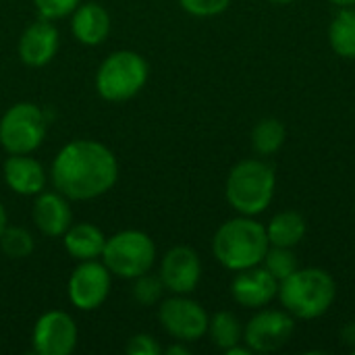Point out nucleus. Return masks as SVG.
<instances>
[{
    "mask_svg": "<svg viewBox=\"0 0 355 355\" xmlns=\"http://www.w3.org/2000/svg\"><path fill=\"white\" fill-rule=\"evenodd\" d=\"M158 318L162 329L181 343H193L208 333V314L206 310L185 295L171 297L160 304Z\"/></svg>",
    "mask_w": 355,
    "mask_h": 355,
    "instance_id": "8",
    "label": "nucleus"
},
{
    "mask_svg": "<svg viewBox=\"0 0 355 355\" xmlns=\"http://www.w3.org/2000/svg\"><path fill=\"white\" fill-rule=\"evenodd\" d=\"M0 248L4 252V256H8L12 260H21L33 252L35 243H33V237L27 229L6 225V229L0 235Z\"/></svg>",
    "mask_w": 355,
    "mask_h": 355,
    "instance_id": "23",
    "label": "nucleus"
},
{
    "mask_svg": "<svg viewBox=\"0 0 355 355\" xmlns=\"http://www.w3.org/2000/svg\"><path fill=\"white\" fill-rule=\"evenodd\" d=\"M77 324L62 310L42 314L33 327L31 345L40 355H71L77 347Z\"/></svg>",
    "mask_w": 355,
    "mask_h": 355,
    "instance_id": "11",
    "label": "nucleus"
},
{
    "mask_svg": "<svg viewBox=\"0 0 355 355\" xmlns=\"http://www.w3.org/2000/svg\"><path fill=\"white\" fill-rule=\"evenodd\" d=\"M279 297L293 318L314 320L331 310L337 297V285L322 268H297L279 283Z\"/></svg>",
    "mask_w": 355,
    "mask_h": 355,
    "instance_id": "3",
    "label": "nucleus"
},
{
    "mask_svg": "<svg viewBox=\"0 0 355 355\" xmlns=\"http://www.w3.org/2000/svg\"><path fill=\"white\" fill-rule=\"evenodd\" d=\"M231 295L239 306L260 310L279 295V281L266 268L252 266L237 272L231 283Z\"/></svg>",
    "mask_w": 355,
    "mask_h": 355,
    "instance_id": "13",
    "label": "nucleus"
},
{
    "mask_svg": "<svg viewBox=\"0 0 355 355\" xmlns=\"http://www.w3.org/2000/svg\"><path fill=\"white\" fill-rule=\"evenodd\" d=\"M266 227L252 216H237L218 227L212 239L214 258L229 270H245L258 266L268 252Z\"/></svg>",
    "mask_w": 355,
    "mask_h": 355,
    "instance_id": "2",
    "label": "nucleus"
},
{
    "mask_svg": "<svg viewBox=\"0 0 355 355\" xmlns=\"http://www.w3.org/2000/svg\"><path fill=\"white\" fill-rule=\"evenodd\" d=\"M150 75L146 58L133 50L108 54L96 73V89L108 102H125L141 92Z\"/></svg>",
    "mask_w": 355,
    "mask_h": 355,
    "instance_id": "5",
    "label": "nucleus"
},
{
    "mask_svg": "<svg viewBox=\"0 0 355 355\" xmlns=\"http://www.w3.org/2000/svg\"><path fill=\"white\" fill-rule=\"evenodd\" d=\"M275 168L258 158H248L237 162L225 185L227 202L233 210L243 216L262 214L275 198Z\"/></svg>",
    "mask_w": 355,
    "mask_h": 355,
    "instance_id": "4",
    "label": "nucleus"
},
{
    "mask_svg": "<svg viewBox=\"0 0 355 355\" xmlns=\"http://www.w3.org/2000/svg\"><path fill=\"white\" fill-rule=\"evenodd\" d=\"M270 2H275V4H289V2H293V0H270Z\"/></svg>",
    "mask_w": 355,
    "mask_h": 355,
    "instance_id": "33",
    "label": "nucleus"
},
{
    "mask_svg": "<svg viewBox=\"0 0 355 355\" xmlns=\"http://www.w3.org/2000/svg\"><path fill=\"white\" fill-rule=\"evenodd\" d=\"M33 223L46 237H62L73 225L69 198L60 191H42L33 202Z\"/></svg>",
    "mask_w": 355,
    "mask_h": 355,
    "instance_id": "15",
    "label": "nucleus"
},
{
    "mask_svg": "<svg viewBox=\"0 0 355 355\" xmlns=\"http://www.w3.org/2000/svg\"><path fill=\"white\" fill-rule=\"evenodd\" d=\"M33 4H35L40 17L54 21V19H62V17L71 15L81 4V0H33Z\"/></svg>",
    "mask_w": 355,
    "mask_h": 355,
    "instance_id": "27",
    "label": "nucleus"
},
{
    "mask_svg": "<svg viewBox=\"0 0 355 355\" xmlns=\"http://www.w3.org/2000/svg\"><path fill=\"white\" fill-rule=\"evenodd\" d=\"M162 291H164V283L158 277L146 272V275H139L135 277V285H133V297L139 306H154L160 297H162Z\"/></svg>",
    "mask_w": 355,
    "mask_h": 355,
    "instance_id": "25",
    "label": "nucleus"
},
{
    "mask_svg": "<svg viewBox=\"0 0 355 355\" xmlns=\"http://www.w3.org/2000/svg\"><path fill=\"white\" fill-rule=\"evenodd\" d=\"M285 139H287V129L275 116L258 121L252 129V148L260 156H270V154L279 152L283 148Z\"/></svg>",
    "mask_w": 355,
    "mask_h": 355,
    "instance_id": "21",
    "label": "nucleus"
},
{
    "mask_svg": "<svg viewBox=\"0 0 355 355\" xmlns=\"http://www.w3.org/2000/svg\"><path fill=\"white\" fill-rule=\"evenodd\" d=\"M341 339H343L345 345H349V347H354L355 349V322L347 324V327L341 331Z\"/></svg>",
    "mask_w": 355,
    "mask_h": 355,
    "instance_id": "29",
    "label": "nucleus"
},
{
    "mask_svg": "<svg viewBox=\"0 0 355 355\" xmlns=\"http://www.w3.org/2000/svg\"><path fill=\"white\" fill-rule=\"evenodd\" d=\"M208 333H210V339L212 343L227 352L229 347L241 343L243 339V329H241V322L239 318L233 314V312H218L210 318L208 322Z\"/></svg>",
    "mask_w": 355,
    "mask_h": 355,
    "instance_id": "22",
    "label": "nucleus"
},
{
    "mask_svg": "<svg viewBox=\"0 0 355 355\" xmlns=\"http://www.w3.org/2000/svg\"><path fill=\"white\" fill-rule=\"evenodd\" d=\"M58 50V29L50 19H37L23 31L19 40V56L27 67L48 64Z\"/></svg>",
    "mask_w": 355,
    "mask_h": 355,
    "instance_id": "14",
    "label": "nucleus"
},
{
    "mask_svg": "<svg viewBox=\"0 0 355 355\" xmlns=\"http://www.w3.org/2000/svg\"><path fill=\"white\" fill-rule=\"evenodd\" d=\"M295 333V322L289 312L262 310L243 329V341L254 354H270L287 345Z\"/></svg>",
    "mask_w": 355,
    "mask_h": 355,
    "instance_id": "10",
    "label": "nucleus"
},
{
    "mask_svg": "<svg viewBox=\"0 0 355 355\" xmlns=\"http://www.w3.org/2000/svg\"><path fill=\"white\" fill-rule=\"evenodd\" d=\"M329 44L341 58H355V8L341 6L329 25Z\"/></svg>",
    "mask_w": 355,
    "mask_h": 355,
    "instance_id": "20",
    "label": "nucleus"
},
{
    "mask_svg": "<svg viewBox=\"0 0 355 355\" xmlns=\"http://www.w3.org/2000/svg\"><path fill=\"white\" fill-rule=\"evenodd\" d=\"M71 31L83 46H98L110 33V15L98 2H81L73 12Z\"/></svg>",
    "mask_w": 355,
    "mask_h": 355,
    "instance_id": "17",
    "label": "nucleus"
},
{
    "mask_svg": "<svg viewBox=\"0 0 355 355\" xmlns=\"http://www.w3.org/2000/svg\"><path fill=\"white\" fill-rule=\"evenodd\" d=\"M166 354L168 355H189V349H187L185 345H173V347H168V349H166Z\"/></svg>",
    "mask_w": 355,
    "mask_h": 355,
    "instance_id": "30",
    "label": "nucleus"
},
{
    "mask_svg": "<svg viewBox=\"0 0 355 355\" xmlns=\"http://www.w3.org/2000/svg\"><path fill=\"white\" fill-rule=\"evenodd\" d=\"M4 181L19 196H37L46 189V171L29 154H10L4 160Z\"/></svg>",
    "mask_w": 355,
    "mask_h": 355,
    "instance_id": "16",
    "label": "nucleus"
},
{
    "mask_svg": "<svg viewBox=\"0 0 355 355\" xmlns=\"http://www.w3.org/2000/svg\"><path fill=\"white\" fill-rule=\"evenodd\" d=\"M337 6H355V0H329Z\"/></svg>",
    "mask_w": 355,
    "mask_h": 355,
    "instance_id": "32",
    "label": "nucleus"
},
{
    "mask_svg": "<svg viewBox=\"0 0 355 355\" xmlns=\"http://www.w3.org/2000/svg\"><path fill=\"white\" fill-rule=\"evenodd\" d=\"M112 272L104 262L85 260L69 277V300L77 310H98L110 293Z\"/></svg>",
    "mask_w": 355,
    "mask_h": 355,
    "instance_id": "9",
    "label": "nucleus"
},
{
    "mask_svg": "<svg viewBox=\"0 0 355 355\" xmlns=\"http://www.w3.org/2000/svg\"><path fill=\"white\" fill-rule=\"evenodd\" d=\"M160 345L154 337L150 335H135L127 343V354L129 355H160Z\"/></svg>",
    "mask_w": 355,
    "mask_h": 355,
    "instance_id": "28",
    "label": "nucleus"
},
{
    "mask_svg": "<svg viewBox=\"0 0 355 355\" xmlns=\"http://www.w3.org/2000/svg\"><path fill=\"white\" fill-rule=\"evenodd\" d=\"M4 229H6V212H4V206L0 204V235Z\"/></svg>",
    "mask_w": 355,
    "mask_h": 355,
    "instance_id": "31",
    "label": "nucleus"
},
{
    "mask_svg": "<svg viewBox=\"0 0 355 355\" xmlns=\"http://www.w3.org/2000/svg\"><path fill=\"white\" fill-rule=\"evenodd\" d=\"M48 129L44 110L31 102L12 104L0 119V146L8 154H31L35 152Z\"/></svg>",
    "mask_w": 355,
    "mask_h": 355,
    "instance_id": "7",
    "label": "nucleus"
},
{
    "mask_svg": "<svg viewBox=\"0 0 355 355\" xmlns=\"http://www.w3.org/2000/svg\"><path fill=\"white\" fill-rule=\"evenodd\" d=\"M62 243H64V250L79 262L98 260L102 258L106 235L92 223H77L64 231Z\"/></svg>",
    "mask_w": 355,
    "mask_h": 355,
    "instance_id": "18",
    "label": "nucleus"
},
{
    "mask_svg": "<svg viewBox=\"0 0 355 355\" xmlns=\"http://www.w3.org/2000/svg\"><path fill=\"white\" fill-rule=\"evenodd\" d=\"M179 4L193 17H216L229 8L231 0H179Z\"/></svg>",
    "mask_w": 355,
    "mask_h": 355,
    "instance_id": "26",
    "label": "nucleus"
},
{
    "mask_svg": "<svg viewBox=\"0 0 355 355\" xmlns=\"http://www.w3.org/2000/svg\"><path fill=\"white\" fill-rule=\"evenodd\" d=\"M102 262L114 277L135 279L152 270L156 262V245L144 231H121L106 237Z\"/></svg>",
    "mask_w": 355,
    "mask_h": 355,
    "instance_id": "6",
    "label": "nucleus"
},
{
    "mask_svg": "<svg viewBox=\"0 0 355 355\" xmlns=\"http://www.w3.org/2000/svg\"><path fill=\"white\" fill-rule=\"evenodd\" d=\"M264 268L281 283L285 281L289 275H293L300 266H297V258L291 252V248H279V245H270L266 256H264Z\"/></svg>",
    "mask_w": 355,
    "mask_h": 355,
    "instance_id": "24",
    "label": "nucleus"
},
{
    "mask_svg": "<svg viewBox=\"0 0 355 355\" xmlns=\"http://www.w3.org/2000/svg\"><path fill=\"white\" fill-rule=\"evenodd\" d=\"M308 233V223L300 212L285 210L270 218L266 227L268 243L279 248H295Z\"/></svg>",
    "mask_w": 355,
    "mask_h": 355,
    "instance_id": "19",
    "label": "nucleus"
},
{
    "mask_svg": "<svg viewBox=\"0 0 355 355\" xmlns=\"http://www.w3.org/2000/svg\"><path fill=\"white\" fill-rule=\"evenodd\" d=\"M354 354H355V349H354Z\"/></svg>",
    "mask_w": 355,
    "mask_h": 355,
    "instance_id": "34",
    "label": "nucleus"
},
{
    "mask_svg": "<svg viewBox=\"0 0 355 355\" xmlns=\"http://www.w3.org/2000/svg\"><path fill=\"white\" fill-rule=\"evenodd\" d=\"M202 277V262L196 250L187 245H177L168 250L160 264V279L164 289L173 291L175 295L191 293Z\"/></svg>",
    "mask_w": 355,
    "mask_h": 355,
    "instance_id": "12",
    "label": "nucleus"
},
{
    "mask_svg": "<svg viewBox=\"0 0 355 355\" xmlns=\"http://www.w3.org/2000/svg\"><path fill=\"white\" fill-rule=\"evenodd\" d=\"M52 183L69 200L85 202L108 193L119 179L116 156L96 139H73L52 162Z\"/></svg>",
    "mask_w": 355,
    "mask_h": 355,
    "instance_id": "1",
    "label": "nucleus"
}]
</instances>
